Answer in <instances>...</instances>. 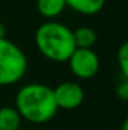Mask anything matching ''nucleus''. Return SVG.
Wrapping results in <instances>:
<instances>
[{
  "mask_svg": "<svg viewBox=\"0 0 128 130\" xmlns=\"http://www.w3.org/2000/svg\"><path fill=\"white\" fill-rule=\"evenodd\" d=\"M15 108L22 119L35 125L50 122L58 112L54 90L43 83H29L21 87L15 97Z\"/></svg>",
  "mask_w": 128,
  "mask_h": 130,
  "instance_id": "1",
  "label": "nucleus"
},
{
  "mask_svg": "<svg viewBox=\"0 0 128 130\" xmlns=\"http://www.w3.org/2000/svg\"><path fill=\"white\" fill-rule=\"evenodd\" d=\"M35 44L43 57L53 62H68L77 48L73 30L58 21H47L36 29Z\"/></svg>",
  "mask_w": 128,
  "mask_h": 130,
  "instance_id": "2",
  "label": "nucleus"
},
{
  "mask_svg": "<svg viewBox=\"0 0 128 130\" xmlns=\"http://www.w3.org/2000/svg\"><path fill=\"white\" fill-rule=\"evenodd\" d=\"M28 71V58L19 46L7 38L0 39V86L18 83Z\"/></svg>",
  "mask_w": 128,
  "mask_h": 130,
  "instance_id": "3",
  "label": "nucleus"
},
{
  "mask_svg": "<svg viewBox=\"0 0 128 130\" xmlns=\"http://www.w3.org/2000/svg\"><path fill=\"white\" fill-rule=\"evenodd\" d=\"M72 73L79 79H91L99 71V57L92 48H76L68 60Z\"/></svg>",
  "mask_w": 128,
  "mask_h": 130,
  "instance_id": "4",
  "label": "nucleus"
},
{
  "mask_svg": "<svg viewBox=\"0 0 128 130\" xmlns=\"http://www.w3.org/2000/svg\"><path fill=\"white\" fill-rule=\"evenodd\" d=\"M54 90L58 109H74L80 107L84 101V90L76 82H63L59 83Z\"/></svg>",
  "mask_w": 128,
  "mask_h": 130,
  "instance_id": "5",
  "label": "nucleus"
},
{
  "mask_svg": "<svg viewBox=\"0 0 128 130\" xmlns=\"http://www.w3.org/2000/svg\"><path fill=\"white\" fill-rule=\"evenodd\" d=\"M106 0H66V6L83 15H95L102 11Z\"/></svg>",
  "mask_w": 128,
  "mask_h": 130,
  "instance_id": "6",
  "label": "nucleus"
},
{
  "mask_svg": "<svg viewBox=\"0 0 128 130\" xmlns=\"http://www.w3.org/2000/svg\"><path fill=\"white\" fill-rule=\"evenodd\" d=\"M36 6H37L39 14L47 20H54L59 17L63 13V10L68 7L66 0H37Z\"/></svg>",
  "mask_w": 128,
  "mask_h": 130,
  "instance_id": "7",
  "label": "nucleus"
},
{
  "mask_svg": "<svg viewBox=\"0 0 128 130\" xmlns=\"http://www.w3.org/2000/svg\"><path fill=\"white\" fill-rule=\"evenodd\" d=\"M21 120L22 118L15 107L0 108V130H19Z\"/></svg>",
  "mask_w": 128,
  "mask_h": 130,
  "instance_id": "8",
  "label": "nucleus"
},
{
  "mask_svg": "<svg viewBox=\"0 0 128 130\" xmlns=\"http://www.w3.org/2000/svg\"><path fill=\"white\" fill-rule=\"evenodd\" d=\"M73 39L77 48H92L96 43V32L90 26H80L73 30Z\"/></svg>",
  "mask_w": 128,
  "mask_h": 130,
  "instance_id": "9",
  "label": "nucleus"
},
{
  "mask_svg": "<svg viewBox=\"0 0 128 130\" xmlns=\"http://www.w3.org/2000/svg\"><path fill=\"white\" fill-rule=\"evenodd\" d=\"M117 62H118V67H120V71L123 73V76L125 79H128V40L124 42L118 47Z\"/></svg>",
  "mask_w": 128,
  "mask_h": 130,
  "instance_id": "10",
  "label": "nucleus"
},
{
  "mask_svg": "<svg viewBox=\"0 0 128 130\" xmlns=\"http://www.w3.org/2000/svg\"><path fill=\"white\" fill-rule=\"evenodd\" d=\"M116 95L123 101H128V79H124L116 87Z\"/></svg>",
  "mask_w": 128,
  "mask_h": 130,
  "instance_id": "11",
  "label": "nucleus"
},
{
  "mask_svg": "<svg viewBox=\"0 0 128 130\" xmlns=\"http://www.w3.org/2000/svg\"><path fill=\"white\" fill-rule=\"evenodd\" d=\"M6 38V25L3 22H0V39Z\"/></svg>",
  "mask_w": 128,
  "mask_h": 130,
  "instance_id": "12",
  "label": "nucleus"
},
{
  "mask_svg": "<svg viewBox=\"0 0 128 130\" xmlns=\"http://www.w3.org/2000/svg\"><path fill=\"white\" fill-rule=\"evenodd\" d=\"M121 130H128V116L124 119V122H123V127H121Z\"/></svg>",
  "mask_w": 128,
  "mask_h": 130,
  "instance_id": "13",
  "label": "nucleus"
},
{
  "mask_svg": "<svg viewBox=\"0 0 128 130\" xmlns=\"http://www.w3.org/2000/svg\"><path fill=\"white\" fill-rule=\"evenodd\" d=\"M127 3H128V0H127Z\"/></svg>",
  "mask_w": 128,
  "mask_h": 130,
  "instance_id": "14",
  "label": "nucleus"
}]
</instances>
